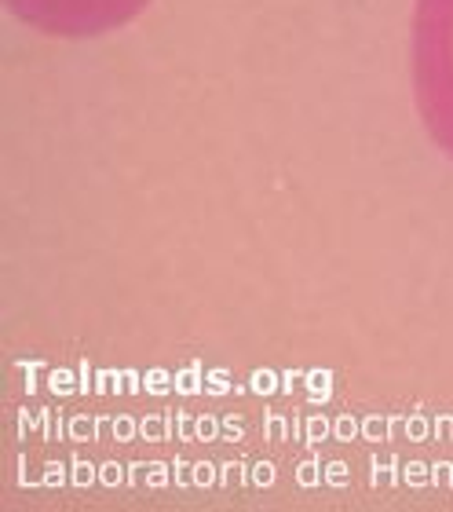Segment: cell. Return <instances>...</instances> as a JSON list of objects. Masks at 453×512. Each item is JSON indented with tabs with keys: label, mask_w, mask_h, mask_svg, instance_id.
<instances>
[{
	"label": "cell",
	"mask_w": 453,
	"mask_h": 512,
	"mask_svg": "<svg viewBox=\"0 0 453 512\" xmlns=\"http://www.w3.org/2000/svg\"><path fill=\"white\" fill-rule=\"evenodd\" d=\"M410 74L421 125L453 161V0H413Z\"/></svg>",
	"instance_id": "cell-1"
},
{
	"label": "cell",
	"mask_w": 453,
	"mask_h": 512,
	"mask_svg": "<svg viewBox=\"0 0 453 512\" xmlns=\"http://www.w3.org/2000/svg\"><path fill=\"white\" fill-rule=\"evenodd\" d=\"M4 8L41 37L88 41L125 30L150 8V0H4Z\"/></svg>",
	"instance_id": "cell-2"
}]
</instances>
